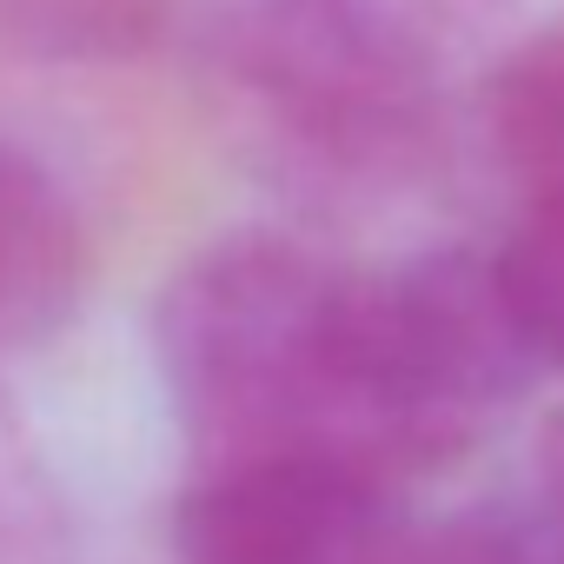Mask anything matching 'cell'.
<instances>
[{
  "label": "cell",
  "instance_id": "3957f363",
  "mask_svg": "<svg viewBox=\"0 0 564 564\" xmlns=\"http://www.w3.org/2000/svg\"><path fill=\"white\" fill-rule=\"evenodd\" d=\"M180 564H405L392 485L339 465H213L173 518Z\"/></svg>",
  "mask_w": 564,
  "mask_h": 564
},
{
  "label": "cell",
  "instance_id": "ba28073f",
  "mask_svg": "<svg viewBox=\"0 0 564 564\" xmlns=\"http://www.w3.org/2000/svg\"><path fill=\"white\" fill-rule=\"evenodd\" d=\"M531 544H538V564H564V432H557L551 465H544V491H538Z\"/></svg>",
  "mask_w": 564,
  "mask_h": 564
},
{
  "label": "cell",
  "instance_id": "6da1fadb",
  "mask_svg": "<svg viewBox=\"0 0 564 564\" xmlns=\"http://www.w3.org/2000/svg\"><path fill=\"white\" fill-rule=\"evenodd\" d=\"M166 399L213 465H339L379 485L452 458L531 372L498 259L346 265L232 232L153 319Z\"/></svg>",
  "mask_w": 564,
  "mask_h": 564
},
{
  "label": "cell",
  "instance_id": "8992f818",
  "mask_svg": "<svg viewBox=\"0 0 564 564\" xmlns=\"http://www.w3.org/2000/svg\"><path fill=\"white\" fill-rule=\"evenodd\" d=\"M485 120L498 160L544 199V213H564V34L518 47L491 74Z\"/></svg>",
  "mask_w": 564,
  "mask_h": 564
},
{
  "label": "cell",
  "instance_id": "277c9868",
  "mask_svg": "<svg viewBox=\"0 0 564 564\" xmlns=\"http://www.w3.org/2000/svg\"><path fill=\"white\" fill-rule=\"evenodd\" d=\"M80 293V219L47 166L0 147V339H41Z\"/></svg>",
  "mask_w": 564,
  "mask_h": 564
},
{
  "label": "cell",
  "instance_id": "5b68a950",
  "mask_svg": "<svg viewBox=\"0 0 564 564\" xmlns=\"http://www.w3.org/2000/svg\"><path fill=\"white\" fill-rule=\"evenodd\" d=\"M180 21V0H0V47L47 67L147 61Z\"/></svg>",
  "mask_w": 564,
  "mask_h": 564
},
{
  "label": "cell",
  "instance_id": "7a4b0ae2",
  "mask_svg": "<svg viewBox=\"0 0 564 564\" xmlns=\"http://www.w3.org/2000/svg\"><path fill=\"white\" fill-rule=\"evenodd\" d=\"M199 54L265 133L346 180L405 173L445 120L438 0H199Z\"/></svg>",
  "mask_w": 564,
  "mask_h": 564
},
{
  "label": "cell",
  "instance_id": "52a82bcc",
  "mask_svg": "<svg viewBox=\"0 0 564 564\" xmlns=\"http://www.w3.org/2000/svg\"><path fill=\"white\" fill-rule=\"evenodd\" d=\"M405 564H538V544L498 511H465L445 524H412Z\"/></svg>",
  "mask_w": 564,
  "mask_h": 564
}]
</instances>
